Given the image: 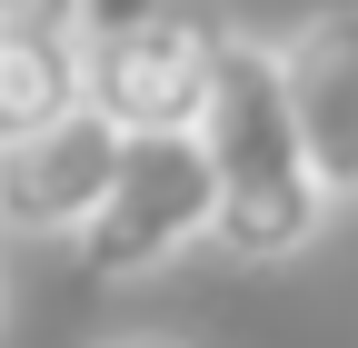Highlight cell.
Segmentation results:
<instances>
[{"mask_svg":"<svg viewBox=\"0 0 358 348\" xmlns=\"http://www.w3.org/2000/svg\"><path fill=\"white\" fill-rule=\"evenodd\" d=\"M268 60H279V90H289V119H299L319 189L358 199V0L308 10L289 40H268Z\"/></svg>","mask_w":358,"mask_h":348,"instance_id":"5","label":"cell"},{"mask_svg":"<svg viewBox=\"0 0 358 348\" xmlns=\"http://www.w3.org/2000/svg\"><path fill=\"white\" fill-rule=\"evenodd\" d=\"M189 140L209 159V189H219V249L229 259H299L308 239L329 229V189L319 169L299 150V119H289V90H279V60H268V40L229 30V50H219V80L189 119Z\"/></svg>","mask_w":358,"mask_h":348,"instance_id":"1","label":"cell"},{"mask_svg":"<svg viewBox=\"0 0 358 348\" xmlns=\"http://www.w3.org/2000/svg\"><path fill=\"white\" fill-rule=\"evenodd\" d=\"M219 50H229V20L209 0H150L140 20L80 40V100L120 140H169V129L199 119L209 80H219Z\"/></svg>","mask_w":358,"mask_h":348,"instance_id":"2","label":"cell"},{"mask_svg":"<svg viewBox=\"0 0 358 348\" xmlns=\"http://www.w3.org/2000/svg\"><path fill=\"white\" fill-rule=\"evenodd\" d=\"M0 30H80V0H0Z\"/></svg>","mask_w":358,"mask_h":348,"instance_id":"7","label":"cell"},{"mask_svg":"<svg viewBox=\"0 0 358 348\" xmlns=\"http://www.w3.org/2000/svg\"><path fill=\"white\" fill-rule=\"evenodd\" d=\"M120 129L100 110H60L50 129H30V140L0 150V229L10 239H80L90 229V209H100L110 189V169H120Z\"/></svg>","mask_w":358,"mask_h":348,"instance_id":"4","label":"cell"},{"mask_svg":"<svg viewBox=\"0 0 358 348\" xmlns=\"http://www.w3.org/2000/svg\"><path fill=\"white\" fill-rule=\"evenodd\" d=\"M110 348H189V338H150V328H140V338H110Z\"/></svg>","mask_w":358,"mask_h":348,"instance_id":"8","label":"cell"},{"mask_svg":"<svg viewBox=\"0 0 358 348\" xmlns=\"http://www.w3.org/2000/svg\"><path fill=\"white\" fill-rule=\"evenodd\" d=\"M80 110V40L60 30H0V150Z\"/></svg>","mask_w":358,"mask_h":348,"instance_id":"6","label":"cell"},{"mask_svg":"<svg viewBox=\"0 0 358 348\" xmlns=\"http://www.w3.org/2000/svg\"><path fill=\"white\" fill-rule=\"evenodd\" d=\"M219 229V189H209V159L189 129H169V140H129L100 209H90V229L70 239L90 279H159L169 259H189L199 239Z\"/></svg>","mask_w":358,"mask_h":348,"instance_id":"3","label":"cell"}]
</instances>
